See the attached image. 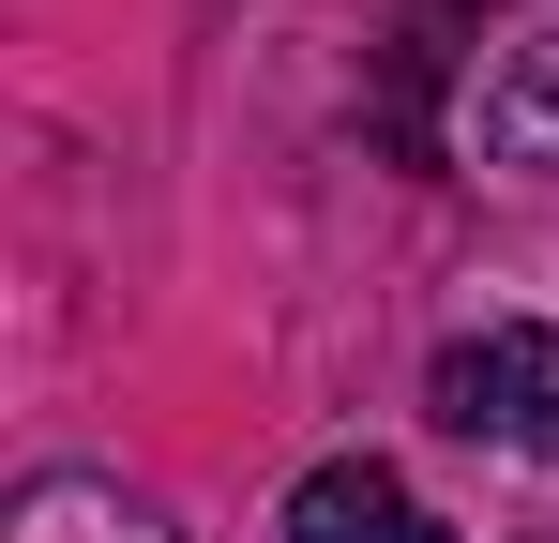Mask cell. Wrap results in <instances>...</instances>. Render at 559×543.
<instances>
[{"mask_svg": "<svg viewBox=\"0 0 559 543\" xmlns=\"http://www.w3.org/2000/svg\"><path fill=\"white\" fill-rule=\"evenodd\" d=\"M424 408H439L454 438L545 468V452H559V333H545V317H484V333H454L439 377H424Z\"/></svg>", "mask_w": 559, "mask_h": 543, "instance_id": "cell-1", "label": "cell"}, {"mask_svg": "<svg viewBox=\"0 0 559 543\" xmlns=\"http://www.w3.org/2000/svg\"><path fill=\"white\" fill-rule=\"evenodd\" d=\"M468 136H484V167H559V31H514V46H484V76H468Z\"/></svg>", "mask_w": 559, "mask_h": 543, "instance_id": "cell-2", "label": "cell"}, {"mask_svg": "<svg viewBox=\"0 0 559 543\" xmlns=\"http://www.w3.org/2000/svg\"><path fill=\"white\" fill-rule=\"evenodd\" d=\"M287 543H454L378 452H333V468H302L287 483Z\"/></svg>", "mask_w": 559, "mask_h": 543, "instance_id": "cell-3", "label": "cell"}, {"mask_svg": "<svg viewBox=\"0 0 559 543\" xmlns=\"http://www.w3.org/2000/svg\"><path fill=\"white\" fill-rule=\"evenodd\" d=\"M0 543H167V514H152V498H121L106 468H46V483H15Z\"/></svg>", "mask_w": 559, "mask_h": 543, "instance_id": "cell-4", "label": "cell"}]
</instances>
